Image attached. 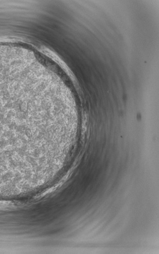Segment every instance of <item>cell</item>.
I'll use <instances>...</instances> for the list:
<instances>
[{
	"instance_id": "obj_1",
	"label": "cell",
	"mask_w": 159,
	"mask_h": 254,
	"mask_svg": "<svg viewBox=\"0 0 159 254\" xmlns=\"http://www.w3.org/2000/svg\"><path fill=\"white\" fill-rule=\"evenodd\" d=\"M26 77L0 69V170L16 168L27 162L31 123Z\"/></svg>"
}]
</instances>
